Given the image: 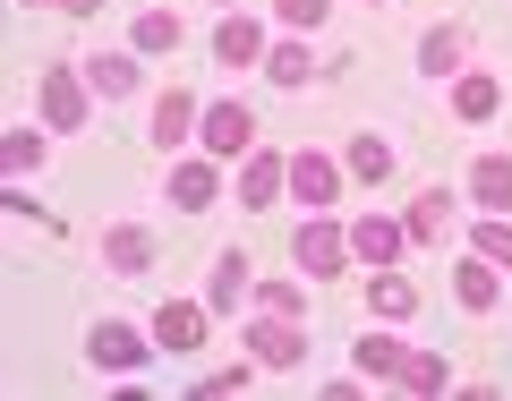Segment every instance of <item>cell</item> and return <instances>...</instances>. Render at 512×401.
<instances>
[{"label": "cell", "mask_w": 512, "mask_h": 401, "mask_svg": "<svg viewBox=\"0 0 512 401\" xmlns=\"http://www.w3.org/2000/svg\"><path fill=\"white\" fill-rule=\"evenodd\" d=\"M35 103H43V128H52V137H77L86 111H94V86H86L77 60H52V69L35 77Z\"/></svg>", "instance_id": "obj_1"}, {"label": "cell", "mask_w": 512, "mask_h": 401, "mask_svg": "<svg viewBox=\"0 0 512 401\" xmlns=\"http://www.w3.org/2000/svg\"><path fill=\"white\" fill-rule=\"evenodd\" d=\"M197 146L214 154V163H248V154H256V111L248 103H205Z\"/></svg>", "instance_id": "obj_2"}, {"label": "cell", "mask_w": 512, "mask_h": 401, "mask_svg": "<svg viewBox=\"0 0 512 401\" xmlns=\"http://www.w3.org/2000/svg\"><path fill=\"white\" fill-rule=\"evenodd\" d=\"M239 342H248L256 367H299V359H308V333H299V316H274V308H256Z\"/></svg>", "instance_id": "obj_3"}, {"label": "cell", "mask_w": 512, "mask_h": 401, "mask_svg": "<svg viewBox=\"0 0 512 401\" xmlns=\"http://www.w3.org/2000/svg\"><path fill=\"white\" fill-rule=\"evenodd\" d=\"M291 256H299V274H308V282H325V274H342V265H350V231H333L325 214H308V222H299V239H291Z\"/></svg>", "instance_id": "obj_4"}, {"label": "cell", "mask_w": 512, "mask_h": 401, "mask_svg": "<svg viewBox=\"0 0 512 401\" xmlns=\"http://www.w3.org/2000/svg\"><path fill=\"white\" fill-rule=\"evenodd\" d=\"M146 350H154V333L120 325V316H103V325L86 333V359H94V367H111V376H128V367H146Z\"/></svg>", "instance_id": "obj_5"}, {"label": "cell", "mask_w": 512, "mask_h": 401, "mask_svg": "<svg viewBox=\"0 0 512 401\" xmlns=\"http://www.w3.org/2000/svg\"><path fill=\"white\" fill-rule=\"evenodd\" d=\"M205 316H214V308H197V299H163L146 333H154V350H171V359H188V350L205 342Z\"/></svg>", "instance_id": "obj_6"}, {"label": "cell", "mask_w": 512, "mask_h": 401, "mask_svg": "<svg viewBox=\"0 0 512 401\" xmlns=\"http://www.w3.org/2000/svg\"><path fill=\"white\" fill-rule=\"evenodd\" d=\"M94 86V103H128V94L146 86V52H103V60H77Z\"/></svg>", "instance_id": "obj_7"}, {"label": "cell", "mask_w": 512, "mask_h": 401, "mask_svg": "<svg viewBox=\"0 0 512 401\" xmlns=\"http://www.w3.org/2000/svg\"><path fill=\"white\" fill-rule=\"evenodd\" d=\"M291 197L308 205V214H325V205L342 197V163H333V154H308V146H299V154H291Z\"/></svg>", "instance_id": "obj_8"}, {"label": "cell", "mask_w": 512, "mask_h": 401, "mask_svg": "<svg viewBox=\"0 0 512 401\" xmlns=\"http://www.w3.org/2000/svg\"><path fill=\"white\" fill-rule=\"evenodd\" d=\"M453 222H461L453 188H419V197H410V214H402V231L419 239V248H444V239H453Z\"/></svg>", "instance_id": "obj_9"}, {"label": "cell", "mask_w": 512, "mask_h": 401, "mask_svg": "<svg viewBox=\"0 0 512 401\" xmlns=\"http://www.w3.org/2000/svg\"><path fill=\"white\" fill-rule=\"evenodd\" d=\"M146 265H154V231H146V222H111V231H103V274L137 282Z\"/></svg>", "instance_id": "obj_10"}, {"label": "cell", "mask_w": 512, "mask_h": 401, "mask_svg": "<svg viewBox=\"0 0 512 401\" xmlns=\"http://www.w3.org/2000/svg\"><path fill=\"white\" fill-rule=\"evenodd\" d=\"M367 316H376V325H410V316H419V282L393 274V265H376V274H367Z\"/></svg>", "instance_id": "obj_11"}, {"label": "cell", "mask_w": 512, "mask_h": 401, "mask_svg": "<svg viewBox=\"0 0 512 401\" xmlns=\"http://www.w3.org/2000/svg\"><path fill=\"white\" fill-rule=\"evenodd\" d=\"M265 52H274V43H265V26L239 18V9L214 26V60H222V69H265Z\"/></svg>", "instance_id": "obj_12"}, {"label": "cell", "mask_w": 512, "mask_h": 401, "mask_svg": "<svg viewBox=\"0 0 512 401\" xmlns=\"http://www.w3.org/2000/svg\"><path fill=\"white\" fill-rule=\"evenodd\" d=\"M214 197H222V163H214V154H188V163H171V205H180V214H205Z\"/></svg>", "instance_id": "obj_13"}, {"label": "cell", "mask_w": 512, "mask_h": 401, "mask_svg": "<svg viewBox=\"0 0 512 401\" xmlns=\"http://www.w3.org/2000/svg\"><path fill=\"white\" fill-rule=\"evenodd\" d=\"M453 299H461V308H470V316H487L495 308V299H504V265H487V256H461V265H453Z\"/></svg>", "instance_id": "obj_14"}, {"label": "cell", "mask_w": 512, "mask_h": 401, "mask_svg": "<svg viewBox=\"0 0 512 401\" xmlns=\"http://www.w3.org/2000/svg\"><path fill=\"white\" fill-rule=\"evenodd\" d=\"M282 188H291V154H265V146H256L248 163H239V205H274Z\"/></svg>", "instance_id": "obj_15"}, {"label": "cell", "mask_w": 512, "mask_h": 401, "mask_svg": "<svg viewBox=\"0 0 512 401\" xmlns=\"http://www.w3.org/2000/svg\"><path fill=\"white\" fill-rule=\"evenodd\" d=\"M197 120H205V103H197V94H180V86H171L163 103H154V146H163V154H180L188 137H197Z\"/></svg>", "instance_id": "obj_16"}, {"label": "cell", "mask_w": 512, "mask_h": 401, "mask_svg": "<svg viewBox=\"0 0 512 401\" xmlns=\"http://www.w3.org/2000/svg\"><path fill=\"white\" fill-rule=\"evenodd\" d=\"M248 291H256V265H248L239 248H222V256H214V282H205V308H214V316H231Z\"/></svg>", "instance_id": "obj_17"}, {"label": "cell", "mask_w": 512, "mask_h": 401, "mask_svg": "<svg viewBox=\"0 0 512 401\" xmlns=\"http://www.w3.org/2000/svg\"><path fill=\"white\" fill-rule=\"evenodd\" d=\"M470 205L478 214H512V154H478L470 163Z\"/></svg>", "instance_id": "obj_18"}, {"label": "cell", "mask_w": 512, "mask_h": 401, "mask_svg": "<svg viewBox=\"0 0 512 401\" xmlns=\"http://www.w3.org/2000/svg\"><path fill=\"white\" fill-rule=\"evenodd\" d=\"M180 43H188L180 9H137V26H128V52H146V60H163V52H180Z\"/></svg>", "instance_id": "obj_19"}, {"label": "cell", "mask_w": 512, "mask_h": 401, "mask_svg": "<svg viewBox=\"0 0 512 401\" xmlns=\"http://www.w3.org/2000/svg\"><path fill=\"white\" fill-rule=\"evenodd\" d=\"M402 248H410L402 222H384V214H359V222H350V256H367V265H393Z\"/></svg>", "instance_id": "obj_20"}, {"label": "cell", "mask_w": 512, "mask_h": 401, "mask_svg": "<svg viewBox=\"0 0 512 401\" xmlns=\"http://www.w3.org/2000/svg\"><path fill=\"white\" fill-rule=\"evenodd\" d=\"M461 60H470V35H461V26H427L419 35V69L427 77H461Z\"/></svg>", "instance_id": "obj_21"}, {"label": "cell", "mask_w": 512, "mask_h": 401, "mask_svg": "<svg viewBox=\"0 0 512 401\" xmlns=\"http://www.w3.org/2000/svg\"><path fill=\"white\" fill-rule=\"evenodd\" d=\"M495 103H504V86H495L487 69H461V77H453V111H461L470 128H478V120H495Z\"/></svg>", "instance_id": "obj_22"}, {"label": "cell", "mask_w": 512, "mask_h": 401, "mask_svg": "<svg viewBox=\"0 0 512 401\" xmlns=\"http://www.w3.org/2000/svg\"><path fill=\"white\" fill-rule=\"evenodd\" d=\"M43 154H52V146H43V128H9V137H0V171H9V180H26V171H43Z\"/></svg>", "instance_id": "obj_23"}, {"label": "cell", "mask_w": 512, "mask_h": 401, "mask_svg": "<svg viewBox=\"0 0 512 401\" xmlns=\"http://www.w3.org/2000/svg\"><path fill=\"white\" fill-rule=\"evenodd\" d=\"M402 359H410V342H393V333H367V342H359V376L367 384H393Z\"/></svg>", "instance_id": "obj_24"}, {"label": "cell", "mask_w": 512, "mask_h": 401, "mask_svg": "<svg viewBox=\"0 0 512 401\" xmlns=\"http://www.w3.org/2000/svg\"><path fill=\"white\" fill-rule=\"evenodd\" d=\"M393 384H402V393H419V401H436L444 384H453V367H444L436 350H410V359H402V376H393Z\"/></svg>", "instance_id": "obj_25"}, {"label": "cell", "mask_w": 512, "mask_h": 401, "mask_svg": "<svg viewBox=\"0 0 512 401\" xmlns=\"http://www.w3.org/2000/svg\"><path fill=\"white\" fill-rule=\"evenodd\" d=\"M265 77H274V86H308V77H316L308 43H274V52H265Z\"/></svg>", "instance_id": "obj_26"}, {"label": "cell", "mask_w": 512, "mask_h": 401, "mask_svg": "<svg viewBox=\"0 0 512 401\" xmlns=\"http://www.w3.org/2000/svg\"><path fill=\"white\" fill-rule=\"evenodd\" d=\"M478 256L512 274V214H478Z\"/></svg>", "instance_id": "obj_27"}, {"label": "cell", "mask_w": 512, "mask_h": 401, "mask_svg": "<svg viewBox=\"0 0 512 401\" xmlns=\"http://www.w3.org/2000/svg\"><path fill=\"white\" fill-rule=\"evenodd\" d=\"M350 171L359 180H393V146L384 137H350Z\"/></svg>", "instance_id": "obj_28"}, {"label": "cell", "mask_w": 512, "mask_h": 401, "mask_svg": "<svg viewBox=\"0 0 512 401\" xmlns=\"http://www.w3.org/2000/svg\"><path fill=\"white\" fill-rule=\"evenodd\" d=\"M282 9V26H299V35H316V26L333 18V0H274Z\"/></svg>", "instance_id": "obj_29"}, {"label": "cell", "mask_w": 512, "mask_h": 401, "mask_svg": "<svg viewBox=\"0 0 512 401\" xmlns=\"http://www.w3.org/2000/svg\"><path fill=\"white\" fill-rule=\"evenodd\" d=\"M256 308H274V316H299V308H308V291H299V282H256Z\"/></svg>", "instance_id": "obj_30"}, {"label": "cell", "mask_w": 512, "mask_h": 401, "mask_svg": "<svg viewBox=\"0 0 512 401\" xmlns=\"http://www.w3.org/2000/svg\"><path fill=\"white\" fill-rule=\"evenodd\" d=\"M248 376H256V359H239V367H214V376H197V401H205V393H248Z\"/></svg>", "instance_id": "obj_31"}, {"label": "cell", "mask_w": 512, "mask_h": 401, "mask_svg": "<svg viewBox=\"0 0 512 401\" xmlns=\"http://www.w3.org/2000/svg\"><path fill=\"white\" fill-rule=\"evenodd\" d=\"M52 9H69V18H94V9H103V0H52Z\"/></svg>", "instance_id": "obj_32"}, {"label": "cell", "mask_w": 512, "mask_h": 401, "mask_svg": "<svg viewBox=\"0 0 512 401\" xmlns=\"http://www.w3.org/2000/svg\"><path fill=\"white\" fill-rule=\"evenodd\" d=\"M26 9H35V0H26Z\"/></svg>", "instance_id": "obj_33"}]
</instances>
